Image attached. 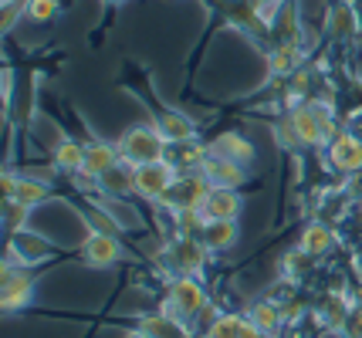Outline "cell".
Segmentation results:
<instances>
[{"label": "cell", "mask_w": 362, "mask_h": 338, "mask_svg": "<svg viewBox=\"0 0 362 338\" xmlns=\"http://www.w3.org/2000/svg\"><path fill=\"white\" fill-rule=\"evenodd\" d=\"M206 288L200 277H173L163 294V311H170L183 325H193L206 311Z\"/></svg>", "instance_id": "6da1fadb"}, {"label": "cell", "mask_w": 362, "mask_h": 338, "mask_svg": "<svg viewBox=\"0 0 362 338\" xmlns=\"http://www.w3.org/2000/svg\"><path fill=\"white\" fill-rule=\"evenodd\" d=\"M298 247L305 254H312V258L332 254V247H335V230H332V224H325V220L305 224V230H301V237H298Z\"/></svg>", "instance_id": "603a6c76"}, {"label": "cell", "mask_w": 362, "mask_h": 338, "mask_svg": "<svg viewBox=\"0 0 362 338\" xmlns=\"http://www.w3.org/2000/svg\"><path fill=\"white\" fill-rule=\"evenodd\" d=\"M54 254V247L45 241V237H37V234H28V230H17L14 237H7V258L4 260H14V264H24V267H31V264H41Z\"/></svg>", "instance_id": "9c48e42d"}, {"label": "cell", "mask_w": 362, "mask_h": 338, "mask_svg": "<svg viewBox=\"0 0 362 338\" xmlns=\"http://www.w3.org/2000/svg\"><path fill=\"white\" fill-rule=\"evenodd\" d=\"M210 193V183L204 173H189V176H176V183L166 190V196L159 200V207L173 210V213H189V210H200L204 196Z\"/></svg>", "instance_id": "5b68a950"}, {"label": "cell", "mask_w": 362, "mask_h": 338, "mask_svg": "<svg viewBox=\"0 0 362 338\" xmlns=\"http://www.w3.org/2000/svg\"><path fill=\"white\" fill-rule=\"evenodd\" d=\"M139 332H146L149 338H189V325H183L180 318H173L170 311H153V315H142L139 322H136Z\"/></svg>", "instance_id": "44dd1931"}, {"label": "cell", "mask_w": 362, "mask_h": 338, "mask_svg": "<svg viewBox=\"0 0 362 338\" xmlns=\"http://www.w3.org/2000/svg\"><path fill=\"white\" fill-rule=\"evenodd\" d=\"M24 14H28V11H24V0H21V4H0V28H4V34L14 31V20Z\"/></svg>", "instance_id": "f1b7e54d"}, {"label": "cell", "mask_w": 362, "mask_h": 338, "mask_svg": "<svg viewBox=\"0 0 362 338\" xmlns=\"http://www.w3.org/2000/svg\"><path fill=\"white\" fill-rule=\"evenodd\" d=\"M247 322L254 325V328H261L264 335H278L284 325H288V318H284V308L278 298H271V294H264V298H257L251 308H247Z\"/></svg>", "instance_id": "9a60e30c"}, {"label": "cell", "mask_w": 362, "mask_h": 338, "mask_svg": "<svg viewBox=\"0 0 362 338\" xmlns=\"http://www.w3.org/2000/svg\"><path fill=\"white\" fill-rule=\"evenodd\" d=\"M244 322H247V315H234V311H221L214 322L204 328V335L200 338H240L244 332Z\"/></svg>", "instance_id": "484cf974"}, {"label": "cell", "mask_w": 362, "mask_h": 338, "mask_svg": "<svg viewBox=\"0 0 362 338\" xmlns=\"http://www.w3.org/2000/svg\"><path fill=\"white\" fill-rule=\"evenodd\" d=\"M329 166L342 176H356L362 169V135H356L352 129H339V135L325 145Z\"/></svg>", "instance_id": "52a82bcc"}, {"label": "cell", "mask_w": 362, "mask_h": 338, "mask_svg": "<svg viewBox=\"0 0 362 338\" xmlns=\"http://www.w3.org/2000/svg\"><path fill=\"white\" fill-rule=\"evenodd\" d=\"M163 260L173 271V277H200L206 271L210 251L200 243V237L180 234V237H173V241L163 247Z\"/></svg>", "instance_id": "3957f363"}, {"label": "cell", "mask_w": 362, "mask_h": 338, "mask_svg": "<svg viewBox=\"0 0 362 338\" xmlns=\"http://www.w3.org/2000/svg\"><path fill=\"white\" fill-rule=\"evenodd\" d=\"M153 126H156L159 135L170 145L193 143V122H189V115L176 112V109H156L153 112Z\"/></svg>", "instance_id": "2e32d148"}, {"label": "cell", "mask_w": 362, "mask_h": 338, "mask_svg": "<svg viewBox=\"0 0 362 338\" xmlns=\"http://www.w3.org/2000/svg\"><path fill=\"white\" fill-rule=\"evenodd\" d=\"M204 220H237L240 217V193L237 190H223V186H210L204 203L197 210Z\"/></svg>", "instance_id": "5bb4252c"}, {"label": "cell", "mask_w": 362, "mask_h": 338, "mask_svg": "<svg viewBox=\"0 0 362 338\" xmlns=\"http://www.w3.org/2000/svg\"><path fill=\"white\" fill-rule=\"evenodd\" d=\"M34 277L31 267L14 264V260H4V277H0V305L4 311H21L34 301Z\"/></svg>", "instance_id": "277c9868"}, {"label": "cell", "mask_w": 362, "mask_h": 338, "mask_svg": "<svg viewBox=\"0 0 362 338\" xmlns=\"http://www.w3.org/2000/svg\"><path fill=\"white\" fill-rule=\"evenodd\" d=\"M342 190L349 193L352 203H362V169L356 173V176H346V186H342Z\"/></svg>", "instance_id": "4dcf8cb0"}, {"label": "cell", "mask_w": 362, "mask_h": 338, "mask_svg": "<svg viewBox=\"0 0 362 338\" xmlns=\"http://www.w3.org/2000/svg\"><path fill=\"white\" fill-rule=\"evenodd\" d=\"M28 213H31L28 207H21V203H14V200H4V234H7V237H14L17 230H24Z\"/></svg>", "instance_id": "4316f807"}, {"label": "cell", "mask_w": 362, "mask_h": 338, "mask_svg": "<svg viewBox=\"0 0 362 338\" xmlns=\"http://www.w3.org/2000/svg\"><path fill=\"white\" fill-rule=\"evenodd\" d=\"M176 176H180V169L170 159L136 166V196L149 200V203H159L166 196V190L176 183Z\"/></svg>", "instance_id": "8992f818"}, {"label": "cell", "mask_w": 362, "mask_h": 338, "mask_svg": "<svg viewBox=\"0 0 362 338\" xmlns=\"http://www.w3.org/2000/svg\"><path fill=\"white\" fill-rule=\"evenodd\" d=\"M126 338H149L146 332H139V328H132V332H126Z\"/></svg>", "instance_id": "836d02e7"}, {"label": "cell", "mask_w": 362, "mask_h": 338, "mask_svg": "<svg viewBox=\"0 0 362 338\" xmlns=\"http://www.w3.org/2000/svg\"><path fill=\"white\" fill-rule=\"evenodd\" d=\"M119 159H122V156H119V145H115V143L92 139V143H85V166H81V176H85V179H98L105 169H112Z\"/></svg>", "instance_id": "e0dca14e"}, {"label": "cell", "mask_w": 362, "mask_h": 338, "mask_svg": "<svg viewBox=\"0 0 362 338\" xmlns=\"http://www.w3.org/2000/svg\"><path fill=\"white\" fill-rule=\"evenodd\" d=\"M0 4H21V0H0Z\"/></svg>", "instance_id": "d590c367"}, {"label": "cell", "mask_w": 362, "mask_h": 338, "mask_svg": "<svg viewBox=\"0 0 362 338\" xmlns=\"http://www.w3.org/2000/svg\"><path fill=\"white\" fill-rule=\"evenodd\" d=\"M349 301H352V308H362V281H359V288L349 294Z\"/></svg>", "instance_id": "d6a6232c"}, {"label": "cell", "mask_w": 362, "mask_h": 338, "mask_svg": "<svg viewBox=\"0 0 362 338\" xmlns=\"http://www.w3.org/2000/svg\"><path fill=\"white\" fill-rule=\"evenodd\" d=\"M122 241L115 234H102V230H92L85 241H81V258L92 267H112L115 260H122Z\"/></svg>", "instance_id": "30bf717a"}, {"label": "cell", "mask_w": 362, "mask_h": 338, "mask_svg": "<svg viewBox=\"0 0 362 338\" xmlns=\"http://www.w3.org/2000/svg\"><path fill=\"white\" fill-rule=\"evenodd\" d=\"M352 267H356V277L362 281V243H359V251H356V258H352Z\"/></svg>", "instance_id": "1f68e13d"}, {"label": "cell", "mask_w": 362, "mask_h": 338, "mask_svg": "<svg viewBox=\"0 0 362 338\" xmlns=\"http://www.w3.org/2000/svg\"><path fill=\"white\" fill-rule=\"evenodd\" d=\"M95 186L109 200H126V196L136 193V166L126 159H119L112 169H105L102 176L95 179Z\"/></svg>", "instance_id": "4fadbf2b"}, {"label": "cell", "mask_w": 362, "mask_h": 338, "mask_svg": "<svg viewBox=\"0 0 362 338\" xmlns=\"http://www.w3.org/2000/svg\"><path fill=\"white\" fill-rule=\"evenodd\" d=\"M24 11H28V17L31 20H51V17H58V11H62V4L58 0H24Z\"/></svg>", "instance_id": "83f0119b"}, {"label": "cell", "mask_w": 362, "mask_h": 338, "mask_svg": "<svg viewBox=\"0 0 362 338\" xmlns=\"http://www.w3.org/2000/svg\"><path fill=\"white\" fill-rule=\"evenodd\" d=\"M315 260L312 254H305V251H288L281 258V281H288V284H301L308 274L315 271Z\"/></svg>", "instance_id": "d4e9b609"}, {"label": "cell", "mask_w": 362, "mask_h": 338, "mask_svg": "<svg viewBox=\"0 0 362 338\" xmlns=\"http://www.w3.org/2000/svg\"><path fill=\"white\" fill-rule=\"evenodd\" d=\"M197 237L204 243L210 254H221V251H230L240 237V230H237V220H204L200 230H197Z\"/></svg>", "instance_id": "ac0fdd59"}, {"label": "cell", "mask_w": 362, "mask_h": 338, "mask_svg": "<svg viewBox=\"0 0 362 338\" xmlns=\"http://www.w3.org/2000/svg\"><path fill=\"white\" fill-rule=\"evenodd\" d=\"M301 61H305V41H274L268 51V75L291 78L301 71Z\"/></svg>", "instance_id": "7c38bea8"}, {"label": "cell", "mask_w": 362, "mask_h": 338, "mask_svg": "<svg viewBox=\"0 0 362 338\" xmlns=\"http://www.w3.org/2000/svg\"><path fill=\"white\" fill-rule=\"evenodd\" d=\"M362 31V17H359V7H352V4H335L329 11V20H325V34L332 37H339V41H346V37H356Z\"/></svg>", "instance_id": "7402d4cb"}, {"label": "cell", "mask_w": 362, "mask_h": 338, "mask_svg": "<svg viewBox=\"0 0 362 338\" xmlns=\"http://www.w3.org/2000/svg\"><path fill=\"white\" fill-rule=\"evenodd\" d=\"M115 145H119V156L126 162H132V166L159 162V159H166V152H170V143L159 135V129L153 122H149V126H132V129H126L115 139Z\"/></svg>", "instance_id": "7a4b0ae2"}, {"label": "cell", "mask_w": 362, "mask_h": 338, "mask_svg": "<svg viewBox=\"0 0 362 338\" xmlns=\"http://www.w3.org/2000/svg\"><path fill=\"white\" fill-rule=\"evenodd\" d=\"M105 7H119V4H126V0H102Z\"/></svg>", "instance_id": "e575fe53"}, {"label": "cell", "mask_w": 362, "mask_h": 338, "mask_svg": "<svg viewBox=\"0 0 362 338\" xmlns=\"http://www.w3.org/2000/svg\"><path fill=\"white\" fill-rule=\"evenodd\" d=\"M51 162H54V169H62V173H78L81 176V166H85V143L78 139H71V135H62L54 149H51Z\"/></svg>", "instance_id": "cb8c5ba5"}, {"label": "cell", "mask_w": 362, "mask_h": 338, "mask_svg": "<svg viewBox=\"0 0 362 338\" xmlns=\"http://www.w3.org/2000/svg\"><path fill=\"white\" fill-rule=\"evenodd\" d=\"M339 338H362V308H352L349 318L339 328Z\"/></svg>", "instance_id": "f546056e"}, {"label": "cell", "mask_w": 362, "mask_h": 338, "mask_svg": "<svg viewBox=\"0 0 362 338\" xmlns=\"http://www.w3.org/2000/svg\"><path fill=\"white\" fill-rule=\"evenodd\" d=\"M47 196H51V190H47L45 179H34V176H17V173H4V200H14V203H21V207H41Z\"/></svg>", "instance_id": "ba28073f"}, {"label": "cell", "mask_w": 362, "mask_h": 338, "mask_svg": "<svg viewBox=\"0 0 362 338\" xmlns=\"http://www.w3.org/2000/svg\"><path fill=\"white\" fill-rule=\"evenodd\" d=\"M210 152L237 162V166H244V169H247L254 162V156H257V152H254V143H247L240 132H223V135H217L214 145H210Z\"/></svg>", "instance_id": "ffe728a7"}, {"label": "cell", "mask_w": 362, "mask_h": 338, "mask_svg": "<svg viewBox=\"0 0 362 338\" xmlns=\"http://www.w3.org/2000/svg\"><path fill=\"white\" fill-rule=\"evenodd\" d=\"M200 173L206 176L210 186H223V190H240V183H244V166L223 159V156H214V152L204 159Z\"/></svg>", "instance_id": "d6986e66"}, {"label": "cell", "mask_w": 362, "mask_h": 338, "mask_svg": "<svg viewBox=\"0 0 362 338\" xmlns=\"http://www.w3.org/2000/svg\"><path fill=\"white\" fill-rule=\"evenodd\" d=\"M312 311H315V318H318L322 328L339 332L342 322L349 318V311H352V301H349V294L342 288H332V291H322V294H318Z\"/></svg>", "instance_id": "8fae6325"}]
</instances>
